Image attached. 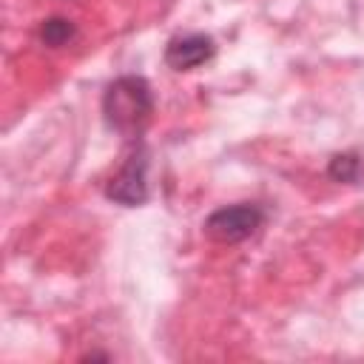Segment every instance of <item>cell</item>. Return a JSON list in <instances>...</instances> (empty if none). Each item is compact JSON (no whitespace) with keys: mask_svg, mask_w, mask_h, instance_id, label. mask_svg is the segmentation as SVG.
Wrapping results in <instances>:
<instances>
[{"mask_svg":"<svg viewBox=\"0 0 364 364\" xmlns=\"http://www.w3.org/2000/svg\"><path fill=\"white\" fill-rule=\"evenodd\" d=\"M216 51L213 40L208 34H182V37H173L168 46H165V63L173 68V71H191L196 65H202L205 60H210Z\"/></svg>","mask_w":364,"mask_h":364,"instance_id":"277c9868","label":"cell"},{"mask_svg":"<svg viewBox=\"0 0 364 364\" xmlns=\"http://www.w3.org/2000/svg\"><path fill=\"white\" fill-rule=\"evenodd\" d=\"M358 171H361L358 154H336L330 159V168H327V173L336 182H355L358 179Z\"/></svg>","mask_w":364,"mask_h":364,"instance_id":"8992f818","label":"cell"},{"mask_svg":"<svg viewBox=\"0 0 364 364\" xmlns=\"http://www.w3.org/2000/svg\"><path fill=\"white\" fill-rule=\"evenodd\" d=\"M151 111H154L151 85L145 77H136V74L117 77L102 97V114H105L108 128L125 136H136L142 125L148 122Z\"/></svg>","mask_w":364,"mask_h":364,"instance_id":"6da1fadb","label":"cell"},{"mask_svg":"<svg viewBox=\"0 0 364 364\" xmlns=\"http://www.w3.org/2000/svg\"><path fill=\"white\" fill-rule=\"evenodd\" d=\"M262 222H264V213H262L259 205L239 202V205H228V208L213 210L205 219V233L213 242L233 245V242H242V239L253 236L262 228Z\"/></svg>","mask_w":364,"mask_h":364,"instance_id":"7a4b0ae2","label":"cell"},{"mask_svg":"<svg viewBox=\"0 0 364 364\" xmlns=\"http://www.w3.org/2000/svg\"><path fill=\"white\" fill-rule=\"evenodd\" d=\"M71 37H74V23L65 20V17H48V20H43V26H40V40H43L46 46H51V48L65 46Z\"/></svg>","mask_w":364,"mask_h":364,"instance_id":"5b68a950","label":"cell"},{"mask_svg":"<svg viewBox=\"0 0 364 364\" xmlns=\"http://www.w3.org/2000/svg\"><path fill=\"white\" fill-rule=\"evenodd\" d=\"M145 171H148V156L139 148L111 176L108 188H105V196L114 199V202H119V205H128V208L142 205L148 199V176H145Z\"/></svg>","mask_w":364,"mask_h":364,"instance_id":"3957f363","label":"cell"}]
</instances>
